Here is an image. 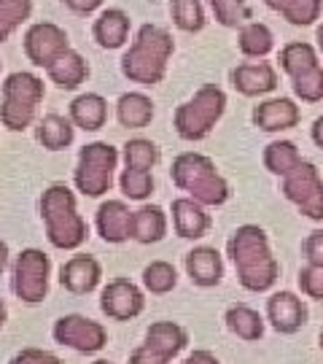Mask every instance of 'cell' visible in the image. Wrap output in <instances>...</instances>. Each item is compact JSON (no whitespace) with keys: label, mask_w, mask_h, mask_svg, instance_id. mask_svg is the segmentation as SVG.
<instances>
[{"label":"cell","mask_w":323,"mask_h":364,"mask_svg":"<svg viewBox=\"0 0 323 364\" xmlns=\"http://www.w3.org/2000/svg\"><path fill=\"white\" fill-rule=\"evenodd\" d=\"M226 254L237 270L240 287L248 291H267L280 278V262L275 259L270 237L258 224H243L226 240Z\"/></svg>","instance_id":"cell-1"},{"label":"cell","mask_w":323,"mask_h":364,"mask_svg":"<svg viewBox=\"0 0 323 364\" xmlns=\"http://www.w3.org/2000/svg\"><path fill=\"white\" fill-rule=\"evenodd\" d=\"M40 219L46 227V237L60 251H76L89 237V224L78 213L76 192L65 183H52L40 195Z\"/></svg>","instance_id":"cell-2"},{"label":"cell","mask_w":323,"mask_h":364,"mask_svg":"<svg viewBox=\"0 0 323 364\" xmlns=\"http://www.w3.org/2000/svg\"><path fill=\"white\" fill-rule=\"evenodd\" d=\"M175 52V41L165 27L143 25L121 57V73L132 84L154 87L168 73V63Z\"/></svg>","instance_id":"cell-3"},{"label":"cell","mask_w":323,"mask_h":364,"mask_svg":"<svg viewBox=\"0 0 323 364\" xmlns=\"http://www.w3.org/2000/svg\"><path fill=\"white\" fill-rule=\"evenodd\" d=\"M170 178L173 183L192 197L199 205H224L229 200V183L219 173L216 162L205 154L197 151H183L173 159L170 168Z\"/></svg>","instance_id":"cell-4"},{"label":"cell","mask_w":323,"mask_h":364,"mask_svg":"<svg viewBox=\"0 0 323 364\" xmlns=\"http://www.w3.org/2000/svg\"><path fill=\"white\" fill-rule=\"evenodd\" d=\"M3 97H0V124L11 132H25L35 117L38 105L43 103L46 84L43 78L30 70H16L3 81Z\"/></svg>","instance_id":"cell-5"},{"label":"cell","mask_w":323,"mask_h":364,"mask_svg":"<svg viewBox=\"0 0 323 364\" xmlns=\"http://www.w3.org/2000/svg\"><path fill=\"white\" fill-rule=\"evenodd\" d=\"M226 111V92L216 84H202L194 92L192 100H186L173 114V127L183 141H202L219 124Z\"/></svg>","instance_id":"cell-6"},{"label":"cell","mask_w":323,"mask_h":364,"mask_svg":"<svg viewBox=\"0 0 323 364\" xmlns=\"http://www.w3.org/2000/svg\"><path fill=\"white\" fill-rule=\"evenodd\" d=\"M119 168V149L105 141H92L78 151L73 183L84 197H103L114 186Z\"/></svg>","instance_id":"cell-7"},{"label":"cell","mask_w":323,"mask_h":364,"mask_svg":"<svg viewBox=\"0 0 323 364\" xmlns=\"http://www.w3.org/2000/svg\"><path fill=\"white\" fill-rule=\"evenodd\" d=\"M52 259L40 248H25L11 267V291L25 305H38L49 294Z\"/></svg>","instance_id":"cell-8"},{"label":"cell","mask_w":323,"mask_h":364,"mask_svg":"<svg viewBox=\"0 0 323 364\" xmlns=\"http://www.w3.org/2000/svg\"><path fill=\"white\" fill-rule=\"evenodd\" d=\"M280 192L288 203H294L302 216L323 221V176L312 162L302 159L297 170H291L280 183Z\"/></svg>","instance_id":"cell-9"},{"label":"cell","mask_w":323,"mask_h":364,"mask_svg":"<svg viewBox=\"0 0 323 364\" xmlns=\"http://www.w3.org/2000/svg\"><path fill=\"white\" fill-rule=\"evenodd\" d=\"M54 343L65 348H73L78 353H100L108 346V329L100 321L81 313H67L60 316L52 326Z\"/></svg>","instance_id":"cell-10"},{"label":"cell","mask_w":323,"mask_h":364,"mask_svg":"<svg viewBox=\"0 0 323 364\" xmlns=\"http://www.w3.org/2000/svg\"><path fill=\"white\" fill-rule=\"evenodd\" d=\"M22 43H25L27 60L35 68H43V70L54 65L70 49L67 33L60 25H54V22H35V25H30Z\"/></svg>","instance_id":"cell-11"},{"label":"cell","mask_w":323,"mask_h":364,"mask_svg":"<svg viewBox=\"0 0 323 364\" xmlns=\"http://www.w3.org/2000/svg\"><path fill=\"white\" fill-rule=\"evenodd\" d=\"M146 308V294L129 278H114L100 291V311L111 321H132Z\"/></svg>","instance_id":"cell-12"},{"label":"cell","mask_w":323,"mask_h":364,"mask_svg":"<svg viewBox=\"0 0 323 364\" xmlns=\"http://www.w3.org/2000/svg\"><path fill=\"white\" fill-rule=\"evenodd\" d=\"M267 321L280 335H297L307 324V305L294 291H275L267 299Z\"/></svg>","instance_id":"cell-13"},{"label":"cell","mask_w":323,"mask_h":364,"mask_svg":"<svg viewBox=\"0 0 323 364\" xmlns=\"http://www.w3.org/2000/svg\"><path fill=\"white\" fill-rule=\"evenodd\" d=\"M132 213L124 200H105L94 213V227L105 243H127L132 237Z\"/></svg>","instance_id":"cell-14"},{"label":"cell","mask_w":323,"mask_h":364,"mask_svg":"<svg viewBox=\"0 0 323 364\" xmlns=\"http://www.w3.org/2000/svg\"><path fill=\"white\" fill-rule=\"evenodd\" d=\"M103 267L89 254H76L60 267V287L70 294H89L100 287Z\"/></svg>","instance_id":"cell-15"},{"label":"cell","mask_w":323,"mask_h":364,"mask_svg":"<svg viewBox=\"0 0 323 364\" xmlns=\"http://www.w3.org/2000/svg\"><path fill=\"white\" fill-rule=\"evenodd\" d=\"M302 119L299 105L291 97H272L253 108V124L261 132H285L294 130Z\"/></svg>","instance_id":"cell-16"},{"label":"cell","mask_w":323,"mask_h":364,"mask_svg":"<svg viewBox=\"0 0 323 364\" xmlns=\"http://www.w3.org/2000/svg\"><path fill=\"white\" fill-rule=\"evenodd\" d=\"M170 213H173V230L183 240H199L210 230V213L205 205L194 203L192 197H175Z\"/></svg>","instance_id":"cell-17"},{"label":"cell","mask_w":323,"mask_h":364,"mask_svg":"<svg viewBox=\"0 0 323 364\" xmlns=\"http://www.w3.org/2000/svg\"><path fill=\"white\" fill-rule=\"evenodd\" d=\"M183 264H186V275L192 278L194 287L213 289L219 287L221 278H224V259H221V254L213 246L192 248L183 257Z\"/></svg>","instance_id":"cell-18"},{"label":"cell","mask_w":323,"mask_h":364,"mask_svg":"<svg viewBox=\"0 0 323 364\" xmlns=\"http://www.w3.org/2000/svg\"><path fill=\"white\" fill-rule=\"evenodd\" d=\"M232 87L246 97L267 95L278 87V70L270 63H246L232 70Z\"/></svg>","instance_id":"cell-19"},{"label":"cell","mask_w":323,"mask_h":364,"mask_svg":"<svg viewBox=\"0 0 323 364\" xmlns=\"http://www.w3.org/2000/svg\"><path fill=\"white\" fill-rule=\"evenodd\" d=\"M143 346L159 353V356H165L168 362H173L189 346V332L181 324H175V321H156V324L146 329Z\"/></svg>","instance_id":"cell-20"},{"label":"cell","mask_w":323,"mask_h":364,"mask_svg":"<svg viewBox=\"0 0 323 364\" xmlns=\"http://www.w3.org/2000/svg\"><path fill=\"white\" fill-rule=\"evenodd\" d=\"M129 27H132V19H129L127 11H121V9H105L94 19L92 36L97 41V46H103V49H121L129 38Z\"/></svg>","instance_id":"cell-21"},{"label":"cell","mask_w":323,"mask_h":364,"mask_svg":"<svg viewBox=\"0 0 323 364\" xmlns=\"http://www.w3.org/2000/svg\"><path fill=\"white\" fill-rule=\"evenodd\" d=\"M70 122H73V127L84 132L103 130L105 122H108V100L97 92L78 95L76 100L70 103Z\"/></svg>","instance_id":"cell-22"},{"label":"cell","mask_w":323,"mask_h":364,"mask_svg":"<svg viewBox=\"0 0 323 364\" xmlns=\"http://www.w3.org/2000/svg\"><path fill=\"white\" fill-rule=\"evenodd\" d=\"M116 119L127 130H143L154 119V100L143 92H124L116 100Z\"/></svg>","instance_id":"cell-23"},{"label":"cell","mask_w":323,"mask_h":364,"mask_svg":"<svg viewBox=\"0 0 323 364\" xmlns=\"http://www.w3.org/2000/svg\"><path fill=\"white\" fill-rule=\"evenodd\" d=\"M165 235H168V213L159 205H141L132 213V240L151 246L165 240Z\"/></svg>","instance_id":"cell-24"},{"label":"cell","mask_w":323,"mask_h":364,"mask_svg":"<svg viewBox=\"0 0 323 364\" xmlns=\"http://www.w3.org/2000/svg\"><path fill=\"white\" fill-rule=\"evenodd\" d=\"M46 73H49V81H52V84H57L60 90L70 92V90H78V87L89 78V63L78 52L67 49L54 65L46 68Z\"/></svg>","instance_id":"cell-25"},{"label":"cell","mask_w":323,"mask_h":364,"mask_svg":"<svg viewBox=\"0 0 323 364\" xmlns=\"http://www.w3.org/2000/svg\"><path fill=\"white\" fill-rule=\"evenodd\" d=\"M224 321L234 338L246 340V343H256L264 335V318L258 316V311H253L251 305H243V302L229 305L224 313Z\"/></svg>","instance_id":"cell-26"},{"label":"cell","mask_w":323,"mask_h":364,"mask_svg":"<svg viewBox=\"0 0 323 364\" xmlns=\"http://www.w3.org/2000/svg\"><path fill=\"white\" fill-rule=\"evenodd\" d=\"M38 144L49 151H62L73 144L76 138V127L70 117H62V114H46V117L38 122Z\"/></svg>","instance_id":"cell-27"},{"label":"cell","mask_w":323,"mask_h":364,"mask_svg":"<svg viewBox=\"0 0 323 364\" xmlns=\"http://www.w3.org/2000/svg\"><path fill=\"white\" fill-rule=\"evenodd\" d=\"M264 6L278 11L294 27L315 25L323 14V0H264Z\"/></svg>","instance_id":"cell-28"},{"label":"cell","mask_w":323,"mask_h":364,"mask_svg":"<svg viewBox=\"0 0 323 364\" xmlns=\"http://www.w3.org/2000/svg\"><path fill=\"white\" fill-rule=\"evenodd\" d=\"M237 49L246 54V57H253V60H261L275 49V36L267 25L261 22H248V25L240 27L237 33Z\"/></svg>","instance_id":"cell-29"},{"label":"cell","mask_w":323,"mask_h":364,"mask_svg":"<svg viewBox=\"0 0 323 364\" xmlns=\"http://www.w3.org/2000/svg\"><path fill=\"white\" fill-rule=\"evenodd\" d=\"M264 168L270 170L272 176L278 178H285L291 170H297L302 165V154L294 141H272L267 149H264Z\"/></svg>","instance_id":"cell-30"},{"label":"cell","mask_w":323,"mask_h":364,"mask_svg":"<svg viewBox=\"0 0 323 364\" xmlns=\"http://www.w3.org/2000/svg\"><path fill=\"white\" fill-rule=\"evenodd\" d=\"M278 63H280V68H283L291 78H297V76H302V73H307L310 68L321 65L315 46H310L307 41L285 43L283 49H280V60H278Z\"/></svg>","instance_id":"cell-31"},{"label":"cell","mask_w":323,"mask_h":364,"mask_svg":"<svg viewBox=\"0 0 323 364\" xmlns=\"http://www.w3.org/2000/svg\"><path fill=\"white\" fill-rule=\"evenodd\" d=\"M170 16L183 33H199L207 22L202 0H170Z\"/></svg>","instance_id":"cell-32"},{"label":"cell","mask_w":323,"mask_h":364,"mask_svg":"<svg viewBox=\"0 0 323 364\" xmlns=\"http://www.w3.org/2000/svg\"><path fill=\"white\" fill-rule=\"evenodd\" d=\"M121 159H124V168L148 170V173H151V168L159 162V149H156V144L148 141V138H132V141H127L124 149H121Z\"/></svg>","instance_id":"cell-33"},{"label":"cell","mask_w":323,"mask_h":364,"mask_svg":"<svg viewBox=\"0 0 323 364\" xmlns=\"http://www.w3.org/2000/svg\"><path fill=\"white\" fill-rule=\"evenodd\" d=\"M143 287L151 294H170L173 289L178 287V273L175 267L165 259H156L151 264H146L143 270Z\"/></svg>","instance_id":"cell-34"},{"label":"cell","mask_w":323,"mask_h":364,"mask_svg":"<svg viewBox=\"0 0 323 364\" xmlns=\"http://www.w3.org/2000/svg\"><path fill=\"white\" fill-rule=\"evenodd\" d=\"M33 0H0V43L13 36L16 27L30 19Z\"/></svg>","instance_id":"cell-35"},{"label":"cell","mask_w":323,"mask_h":364,"mask_svg":"<svg viewBox=\"0 0 323 364\" xmlns=\"http://www.w3.org/2000/svg\"><path fill=\"white\" fill-rule=\"evenodd\" d=\"M119 186H121V195L129 197V200H148L151 192H154V176L148 170H132L124 168L121 176H119Z\"/></svg>","instance_id":"cell-36"},{"label":"cell","mask_w":323,"mask_h":364,"mask_svg":"<svg viewBox=\"0 0 323 364\" xmlns=\"http://www.w3.org/2000/svg\"><path fill=\"white\" fill-rule=\"evenodd\" d=\"M291 90L302 103H321L323 100V68L315 65L307 73L291 78Z\"/></svg>","instance_id":"cell-37"},{"label":"cell","mask_w":323,"mask_h":364,"mask_svg":"<svg viewBox=\"0 0 323 364\" xmlns=\"http://www.w3.org/2000/svg\"><path fill=\"white\" fill-rule=\"evenodd\" d=\"M216 22L224 27H243V19H248L246 0H207Z\"/></svg>","instance_id":"cell-38"},{"label":"cell","mask_w":323,"mask_h":364,"mask_svg":"<svg viewBox=\"0 0 323 364\" xmlns=\"http://www.w3.org/2000/svg\"><path fill=\"white\" fill-rule=\"evenodd\" d=\"M299 289L310 299H323V267L321 264H305L299 270Z\"/></svg>","instance_id":"cell-39"},{"label":"cell","mask_w":323,"mask_h":364,"mask_svg":"<svg viewBox=\"0 0 323 364\" xmlns=\"http://www.w3.org/2000/svg\"><path fill=\"white\" fill-rule=\"evenodd\" d=\"M9 364H65L57 353L43 351V348H22L11 356Z\"/></svg>","instance_id":"cell-40"},{"label":"cell","mask_w":323,"mask_h":364,"mask_svg":"<svg viewBox=\"0 0 323 364\" xmlns=\"http://www.w3.org/2000/svg\"><path fill=\"white\" fill-rule=\"evenodd\" d=\"M305 259L307 264H321L323 267V230H312L307 237H305Z\"/></svg>","instance_id":"cell-41"},{"label":"cell","mask_w":323,"mask_h":364,"mask_svg":"<svg viewBox=\"0 0 323 364\" xmlns=\"http://www.w3.org/2000/svg\"><path fill=\"white\" fill-rule=\"evenodd\" d=\"M129 364H170L165 356H159L154 353L151 348H146V346H138L135 351L129 353Z\"/></svg>","instance_id":"cell-42"},{"label":"cell","mask_w":323,"mask_h":364,"mask_svg":"<svg viewBox=\"0 0 323 364\" xmlns=\"http://www.w3.org/2000/svg\"><path fill=\"white\" fill-rule=\"evenodd\" d=\"M62 3L76 14H92L103 6V0H62Z\"/></svg>","instance_id":"cell-43"},{"label":"cell","mask_w":323,"mask_h":364,"mask_svg":"<svg viewBox=\"0 0 323 364\" xmlns=\"http://www.w3.org/2000/svg\"><path fill=\"white\" fill-rule=\"evenodd\" d=\"M183 364H221V362H219V356H216V353L194 351V353H189V356L183 359Z\"/></svg>","instance_id":"cell-44"},{"label":"cell","mask_w":323,"mask_h":364,"mask_svg":"<svg viewBox=\"0 0 323 364\" xmlns=\"http://www.w3.org/2000/svg\"><path fill=\"white\" fill-rule=\"evenodd\" d=\"M310 135H312V144L318 146V149H323V117H318L312 122Z\"/></svg>","instance_id":"cell-45"},{"label":"cell","mask_w":323,"mask_h":364,"mask_svg":"<svg viewBox=\"0 0 323 364\" xmlns=\"http://www.w3.org/2000/svg\"><path fill=\"white\" fill-rule=\"evenodd\" d=\"M9 257H11V254H9V243L0 240V275L6 273V267H9Z\"/></svg>","instance_id":"cell-46"},{"label":"cell","mask_w":323,"mask_h":364,"mask_svg":"<svg viewBox=\"0 0 323 364\" xmlns=\"http://www.w3.org/2000/svg\"><path fill=\"white\" fill-rule=\"evenodd\" d=\"M9 321V308H6V302L0 299V332H3V326Z\"/></svg>","instance_id":"cell-47"},{"label":"cell","mask_w":323,"mask_h":364,"mask_svg":"<svg viewBox=\"0 0 323 364\" xmlns=\"http://www.w3.org/2000/svg\"><path fill=\"white\" fill-rule=\"evenodd\" d=\"M315 41H318V49L323 52V25H318V33H315Z\"/></svg>","instance_id":"cell-48"},{"label":"cell","mask_w":323,"mask_h":364,"mask_svg":"<svg viewBox=\"0 0 323 364\" xmlns=\"http://www.w3.org/2000/svg\"><path fill=\"white\" fill-rule=\"evenodd\" d=\"M92 364H114V362H108V359H94Z\"/></svg>","instance_id":"cell-49"},{"label":"cell","mask_w":323,"mask_h":364,"mask_svg":"<svg viewBox=\"0 0 323 364\" xmlns=\"http://www.w3.org/2000/svg\"><path fill=\"white\" fill-rule=\"evenodd\" d=\"M318 343H321V351H323V329H321V335H318Z\"/></svg>","instance_id":"cell-50"},{"label":"cell","mask_w":323,"mask_h":364,"mask_svg":"<svg viewBox=\"0 0 323 364\" xmlns=\"http://www.w3.org/2000/svg\"><path fill=\"white\" fill-rule=\"evenodd\" d=\"M0 68H3V63H0Z\"/></svg>","instance_id":"cell-51"}]
</instances>
